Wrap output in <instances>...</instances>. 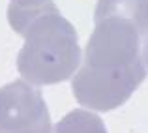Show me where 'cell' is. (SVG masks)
Instances as JSON below:
<instances>
[{
    "mask_svg": "<svg viewBox=\"0 0 148 133\" xmlns=\"http://www.w3.org/2000/svg\"><path fill=\"white\" fill-rule=\"evenodd\" d=\"M94 23L71 92L83 107L107 112L146 79L141 41L148 36V0H98Z\"/></svg>",
    "mask_w": 148,
    "mask_h": 133,
    "instance_id": "6da1fadb",
    "label": "cell"
},
{
    "mask_svg": "<svg viewBox=\"0 0 148 133\" xmlns=\"http://www.w3.org/2000/svg\"><path fill=\"white\" fill-rule=\"evenodd\" d=\"M8 21L25 38L17 54V69L26 83L34 86L58 84L79 69L83 51L77 32L53 0L38 10H8Z\"/></svg>",
    "mask_w": 148,
    "mask_h": 133,
    "instance_id": "7a4b0ae2",
    "label": "cell"
},
{
    "mask_svg": "<svg viewBox=\"0 0 148 133\" xmlns=\"http://www.w3.org/2000/svg\"><path fill=\"white\" fill-rule=\"evenodd\" d=\"M51 114L40 88L13 81L0 88V133H51Z\"/></svg>",
    "mask_w": 148,
    "mask_h": 133,
    "instance_id": "3957f363",
    "label": "cell"
},
{
    "mask_svg": "<svg viewBox=\"0 0 148 133\" xmlns=\"http://www.w3.org/2000/svg\"><path fill=\"white\" fill-rule=\"evenodd\" d=\"M51 133H107V128L96 112L75 109L53 126Z\"/></svg>",
    "mask_w": 148,
    "mask_h": 133,
    "instance_id": "277c9868",
    "label": "cell"
},
{
    "mask_svg": "<svg viewBox=\"0 0 148 133\" xmlns=\"http://www.w3.org/2000/svg\"><path fill=\"white\" fill-rule=\"evenodd\" d=\"M49 0H11L10 6H15V8H26V10H30V8H40V6H45Z\"/></svg>",
    "mask_w": 148,
    "mask_h": 133,
    "instance_id": "5b68a950",
    "label": "cell"
},
{
    "mask_svg": "<svg viewBox=\"0 0 148 133\" xmlns=\"http://www.w3.org/2000/svg\"><path fill=\"white\" fill-rule=\"evenodd\" d=\"M143 60H145L146 71H148V36L145 38V43H143Z\"/></svg>",
    "mask_w": 148,
    "mask_h": 133,
    "instance_id": "8992f818",
    "label": "cell"
}]
</instances>
